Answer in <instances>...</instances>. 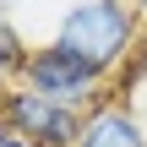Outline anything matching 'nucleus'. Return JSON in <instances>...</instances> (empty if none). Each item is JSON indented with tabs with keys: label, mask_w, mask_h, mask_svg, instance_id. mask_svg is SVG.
<instances>
[{
	"label": "nucleus",
	"mask_w": 147,
	"mask_h": 147,
	"mask_svg": "<svg viewBox=\"0 0 147 147\" xmlns=\"http://www.w3.org/2000/svg\"><path fill=\"white\" fill-rule=\"evenodd\" d=\"M0 93H5V76H0Z\"/></svg>",
	"instance_id": "9d476101"
},
{
	"label": "nucleus",
	"mask_w": 147,
	"mask_h": 147,
	"mask_svg": "<svg viewBox=\"0 0 147 147\" xmlns=\"http://www.w3.org/2000/svg\"><path fill=\"white\" fill-rule=\"evenodd\" d=\"M22 65H27V38L11 27V16L0 11V76L11 82V76H22Z\"/></svg>",
	"instance_id": "39448f33"
},
{
	"label": "nucleus",
	"mask_w": 147,
	"mask_h": 147,
	"mask_svg": "<svg viewBox=\"0 0 147 147\" xmlns=\"http://www.w3.org/2000/svg\"><path fill=\"white\" fill-rule=\"evenodd\" d=\"M131 5H136V16H142V22H147V0H131Z\"/></svg>",
	"instance_id": "6e6552de"
},
{
	"label": "nucleus",
	"mask_w": 147,
	"mask_h": 147,
	"mask_svg": "<svg viewBox=\"0 0 147 147\" xmlns=\"http://www.w3.org/2000/svg\"><path fill=\"white\" fill-rule=\"evenodd\" d=\"M16 82H27L33 93H44V98H55V104H65V109H93L98 98H104V76L93 71V65H82L71 49H60L55 38L49 44H38V49H27V65H22V76Z\"/></svg>",
	"instance_id": "f03ea898"
},
{
	"label": "nucleus",
	"mask_w": 147,
	"mask_h": 147,
	"mask_svg": "<svg viewBox=\"0 0 147 147\" xmlns=\"http://www.w3.org/2000/svg\"><path fill=\"white\" fill-rule=\"evenodd\" d=\"M0 115H5L11 136H22V142H33V147H76V131H82V115L76 109L33 93L27 82H5Z\"/></svg>",
	"instance_id": "7ed1b4c3"
},
{
	"label": "nucleus",
	"mask_w": 147,
	"mask_h": 147,
	"mask_svg": "<svg viewBox=\"0 0 147 147\" xmlns=\"http://www.w3.org/2000/svg\"><path fill=\"white\" fill-rule=\"evenodd\" d=\"M5 142H11V125H5V115H0V147H5Z\"/></svg>",
	"instance_id": "0eeeda50"
},
{
	"label": "nucleus",
	"mask_w": 147,
	"mask_h": 147,
	"mask_svg": "<svg viewBox=\"0 0 147 147\" xmlns=\"http://www.w3.org/2000/svg\"><path fill=\"white\" fill-rule=\"evenodd\" d=\"M76 147H147V125H142V115H136L125 98L104 93L93 109H82Z\"/></svg>",
	"instance_id": "20e7f679"
},
{
	"label": "nucleus",
	"mask_w": 147,
	"mask_h": 147,
	"mask_svg": "<svg viewBox=\"0 0 147 147\" xmlns=\"http://www.w3.org/2000/svg\"><path fill=\"white\" fill-rule=\"evenodd\" d=\"M142 76H147V33L136 44V55H131V65H125V82H142Z\"/></svg>",
	"instance_id": "423d86ee"
},
{
	"label": "nucleus",
	"mask_w": 147,
	"mask_h": 147,
	"mask_svg": "<svg viewBox=\"0 0 147 147\" xmlns=\"http://www.w3.org/2000/svg\"><path fill=\"white\" fill-rule=\"evenodd\" d=\"M11 5H16V0H0V11H5V16H11Z\"/></svg>",
	"instance_id": "1a4fd4ad"
},
{
	"label": "nucleus",
	"mask_w": 147,
	"mask_h": 147,
	"mask_svg": "<svg viewBox=\"0 0 147 147\" xmlns=\"http://www.w3.org/2000/svg\"><path fill=\"white\" fill-rule=\"evenodd\" d=\"M142 33H147V22L136 16L131 0H71V5L60 11L55 44L71 49L82 65H93V71L109 82L115 71L131 65Z\"/></svg>",
	"instance_id": "f257e3e1"
},
{
	"label": "nucleus",
	"mask_w": 147,
	"mask_h": 147,
	"mask_svg": "<svg viewBox=\"0 0 147 147\" xmlns=\"http://www.w3.org/2000/svg\"><path fill=\"white\" fill-rule=\"evenodd\" d=\"M142 125H147V120H142Z\"/></svg>",
	"instance_id": "9b49d317"
}]
</instances>
